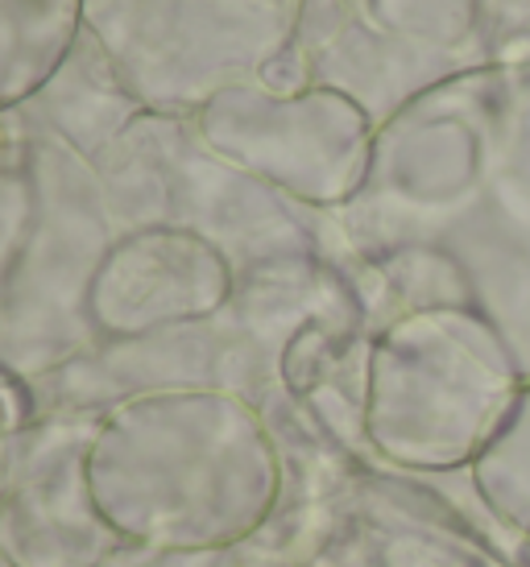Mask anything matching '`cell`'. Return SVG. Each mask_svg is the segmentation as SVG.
Here are the masks:
<instances>
[]
</instances>
